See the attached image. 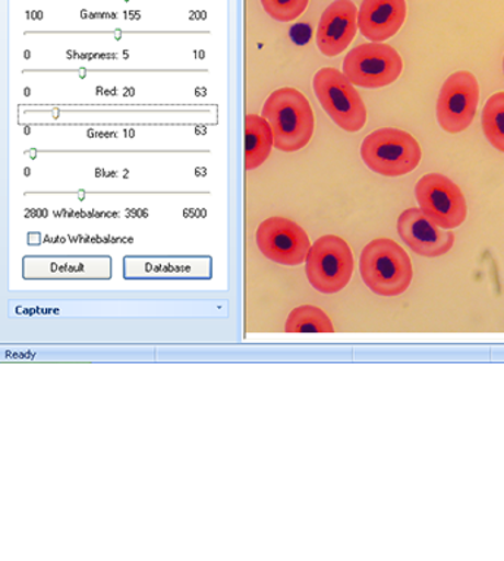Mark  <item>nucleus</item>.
Returning a JSON list of instances; mask_svg holds the SVG:
<instances>
[{
    "label": "nucleus",
    "mask_w": 504,
    "mask_h": 561,
    "mask_svg": "<svg viewBox=\"0 0 504 561\" xmlns=\"http://www.w3.org/2000/svg\"><path fill=\"white\" fill-rule=\"evenodd\" d=\"M263 117L271 125L276 149L285 153L303 149L314 134V112L310 102L301 91L290 87L268 95Z\"/></svg>",
    "instance_id": "1"
},
{
    "label": "nucleus",
    "mask_w": 504,
    "mask_h": 561,
    "mask_svg": "<svg viewBox=\"0 0 504 561\" xmlns=\"http://www.w3.org/2000/svg\"><path fill=\"white\" fill-rule=\"evenodd\" d=\"M359 272L365 285L381 297L405 293L414 277L410 255L389 238L374 239L364 248Z\"/></svg>",
    "instance_id": "2"
},
{
    "label": "nucleus",
    "mask_w": 504,
    "mask_h": 561,
    "mask_svg": "<svg viewBox=\"0 0 504 561\" xmlns=\"http://www.w3.org/2000/svg\"><path fill=\"white\" fill-rule=\"evenodd\" d=\"M419 141L405 130L385 128L365 137L360 158L368 169L378 175L397 178L419 168L421 162Z\"/></svg>",
    "instance_id": "3"
},
{
    "label": "nucleus",
    "mask_w": 504,
    "mask_h": 561,
    "mask_svg": "<svg viewBox=\"0 0 504 561\" xmlns=\"http://www.w3.org/2000/svg\"><path fill=\"white\" fill-rule=\"evenodd\" d=\"M306 272L312 288L321 294L341 293L354 273V255L345 239L325 234L311 245L306 260Z\"/></svg>",
    "instance_id": "4"
},
{
    "label": "nucleus",
    "mask_w": 504,
    "mask_h": 561,
    "mask_svg": "<svg viewBox=\"0 0 504 561\" xmlns=\"http://www.w3.org/2000/svg\"><path fill=\"white\" fill-rule=\"evenodd\" d=\"M317 99L334 124L347 133H358L367 122V108L354 84L345 73L334 68H323L316 73Z\"/></svg>",
    "instance_id": "5"
},
{
    "label": "nucleus",
    "mask_w": 504,
    "mask_h": 561,
    "mask_svg": "<svg viewBox=\"0 0 504 561\" xmlns=\"http://www.w3.org/2000/svg\"><path fill=\"white\" fill-rule=\"evenodd\" d=\"M403 71L401 55L383 43H367L352 49L343 60V73L354 85L381 89L397 81Z\"/></svg>",
    "instance_id": "6"
},
{
    "label": "nucleus",
    "mask_w": 504,
    "mask_h": 561,
    "mask_svg": "<svg viewBox=\"0 0 504 561\" xmlns=\"http://www.w3.org/2000/svg\"><path fill=\"white\" fill-rule=\"evenodd\" d=\"M421 210L438 228L451 230L467 220V199L459 186L440 173L421 178L415 186Z\"/></svg>",
    "instance_id": "7"
},
{
    "label": "nucleus",
    "mask_w": 504,
    "mask_h": 561,
    "mask_svg": "<svg viewBox=\"0 0 504 561\" xmlns=\"http://www.w3.org/2000/svg\"><path fill=\"white\" fill-rule=\"evenodd\" d=\"M480 102V84L472 72L458 71L445 81L437 100V121L446 133L469 128Z\"/></svg>",
    "instance_id": "8"
},
{
    "label": "nucleus",
    "mask_w": 504,
    "mask_h": 561,
    "mask_svg": "<svg viewBox=\"0 0 504 561\" xmlns=\"http://www.w3.org/2000/svg\"><path fill=\"white\" fill-rule=\"evenodd\" d=\"M255 238L260 251L277 264H302L311 248L306 230L285 217H271L264 220L259 226Z\"/></svg>",
    "instance_id": "9"
},
{
    "label": "nucleus",
    "mask_w": 504,
    "mask_h": 561,
    "mask_svg": "<svg viewBox=\"0 0 504 561\" xmlns=\"http://www.w3.org/2000/svg\"><path fill=\"white\" fill-rule=\"evenodd\" d=\"M398 232L415 254L428 259L447 254L455 243L454 232L438 228L421 208H408L399 216Z\"/></svg>",
    "instance_id": "10"
},
{
    "label": "nucleus",
    "mask_w": 504,
    "mask_h": 561,
    "mask_svg": "<svg viewBox=\"0 0 504 561\" xmlns=\"http://www.w3.org/2000/svg\"><path fill=\"white\" fill-rule=\"evenodd\" d=\"M356 12L351 0H334L323 12L317 28V46L321 54L333 58L350 47L358 27Z\"/></svg>",
    "instance_id": "11"
},
{
    "label": "nucleus",
    "mask_w": 504,
    "mask_h": 561,
    "mask_svg": "<svg viewBox=\"0 0 504 561\" xmlns=\"http://www.w3.org/2000/svg\"><path fill=\"white\" fill-rule=\"evenodd\" d=\"M405 20V0H364L358 11L360 33L374 43L393 37Z\"/></svg>",
    "instance_id": "12"
},
{
    "label": "nucleus",
    "mask_w": 504,
    "mask_h": 561,
    "mask_svg": "<svg viewBox=\"0 0 504 561\" xmlns=\"http://www.w3.org/2000/svg\"><path fill=\"white\" fill-rule=\"evenodd\" d=\"M275 146L273 130L263 116L247 115L245 117V169L254 171L262 167Z\"/></svg>",
    "instance_id": "13"
},
{
    "label": "nucleus",
    "mask_w": 504,
    "mask_h": 561,
    "mask_svg": "<svg viewBox=\"0 0 504 561\" xmlns=\"http://www.w3.org/2000/svg\"><path fill=\"white\" fill-rule=\"evenodd\" d=\"M481 124L490 145L504 153V91L486 100L482 108Z\"/></svg>",
    "instance_id": "14"
},
{
    "label": "nucleus",
    "mask_w": 504,
    "mask_h": 561,
    "mask_svg": "<svg viewBox=\"0 0 504 561\" xmlns=\"http://www.w3.org/2000/svg\"><path fill=\"white\" fill-rule=\"evenodd\" d=\"M285 330L288 333H333V324L320 308L303 306L290 312Z\"/></svg>",
    "instance_id": "15"
},
{
    "label": "nucleus",
    "mask_w": 504,
    "mask_h": 561,
    "mask_svg": "<svg viewBox=\"0 0 504 561\" xmlns=\"http://www.w3.org/2000/svg\"><path fill=\"white\" fill-rule=\"evenodd\" d=\"M308 2L310 0H262L267 14L280 23H290L301 16Z\"/></svg>",
    "instance_id": "16"
},
{
    "label": "nucleus",
    "mask_w": 504,
    "mask_h": 561,
    "mask_svg": "<svg viewBox=\"0 0 504 561\" xmlns=\"http://www.w3.org/2000/svg\"><path fill=\"white\" fill-rule=\"evenodd\" d=\"M503 69H504V59H503Z\"/></svg>",
    "instance_id": "17"
}]
</instances>
